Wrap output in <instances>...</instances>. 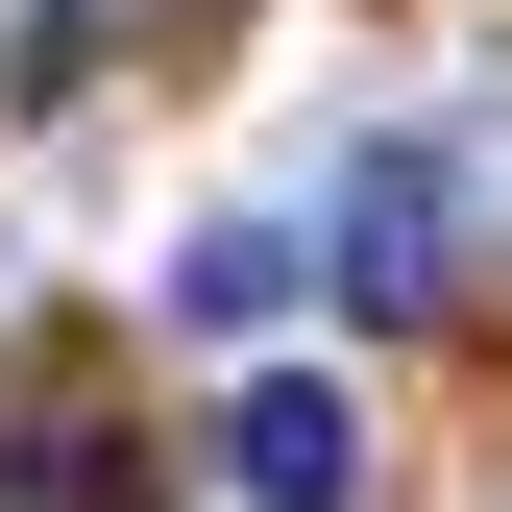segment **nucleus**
Segmentation results:
<instances>
[{"instance_id": "nucleus-1", "label": "nucleus", "mask_w": 512, "mask_h": 512, "mask_svg": "<svg viewBox=\"0 0 512 512\" xmlns=\"http://www.w3.org/2000/svg\"><path fill=\"white\" fill-rule=\"evenodd\" d=\"M220 488H244V512H366V415H342V366H244V391H220Z\"/></svg>"}, {"instance_id": "nucleus-2", "label": "nucleus", "mask_w": 512, "mask_h": 512, "mask_svg": "<svg viewBox=\"0 0 512 512\" xmlns=\"http://www.w3.org/2000/svg\"><path fill=\"white\" fill-rule=\"evenodd\" d=\"M317 269H342L366 317H415L439 269H464V171H439V147H366V171H342V244H317Z\"/></svg>"}, {"instance_id": "nucleus-3", "label": "nucleus", "mask_w": 512, "mask_h": 512, "mask_svg": "<svg viewBox=\"0 0 512 512\" xmlns=\"http://www.w3.org/2000/svg\"><path fill=\"white\" fill-rule=\"evenodd\" d=\"M293 269H317L293 220H196V244H171V317H196V342H269V317H293Z\"/></svg>"}]
</instances>
